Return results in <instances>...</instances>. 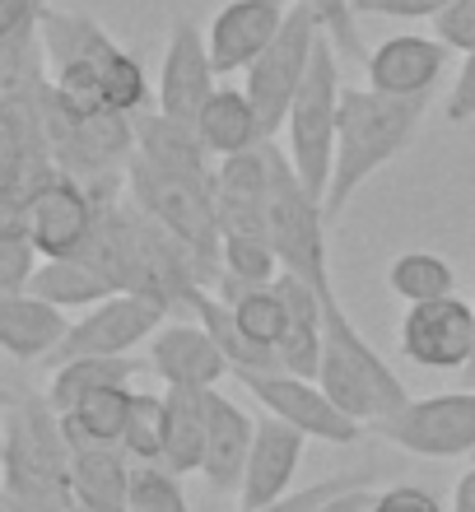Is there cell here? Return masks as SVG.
<instances>
[{
	"label": "cell",
	"mask_w": 475,
	"mask_h": 512,
	"mask_svg": "<svg viewBox=\"0 0 475 512\" xmlns=\"http://www.w3.org/2000/svg\"><path fill=\"white\" fill-rule=\"evenodd\" d=\"M233 378L266 405V415L285 419L308 438H322V443L336 447L364 438V424L345 415L317 378H299V373H285V368H275V373H233Z\"/></svg>",
	"instance_id": "9c48e42d"
},
{
	"label": "cell",
	"mask_w": 475,
	"mask_h": 512,
	"mask_svg": "<svg viewBox=\"0 0 475 512\" xmlns=\"http://www.w3.org/2000/svg\"><path fill=\"white\" fill-rule=\"evenodd\" d=\"M303 443H308V433H299L294 424H285V419H275V415L257 419L252 457H247L243 489H238L243 512L285 499L289 485H294V471H299V461H303Z\"/></svg>",
	"instance_id": "2e32d148"
},
{
	"label": "cell",
	"mask_w": 475,
	"mask_h": 512,
	"mask_svg": "<svg viewBox=\"0 0 475 512\" xmlns=\"http://www.w3.org/2000/svg\"><path fill=\"white\" fill-rule=\"evenodd\" d=\"M0 466H5V438H0Z\"/></svg>",
	"instance_id": "ee69618b"
},
{
	"label": "cell",
	"mask_w": 475,
	"mask_h": 512,
	"mask_svg": "<svg viewBox=\"0 0 475 512\" xmlns=\"http://www.w3.org/2000/svg\"><path fill=\"white\" fill-rule=\"evenodd\" d=\"M163 396H150V391H136L131 396V419H126L122 433V452L136 461H159L163 457Z\"/></svg>",
	"instance_id": "d6a6232c"
},
{
	"label": "cell",
	"mask_w": 475,
	"mask_h": 512,
	"mask_svg": "<svg viewBox=\"0 0 475 512\" xmlns=\"http://www.w3.org/2000/svg\"><path fill=\"white\" fill-rule=\"evenodd\" d=\"M98 210L103 205L89 196V187L56 168L33 191V205H28V238H33L38 256H75L89 243V233L98 224Z\"/></svg>",
	"instance_id": "7c38bea8"
},
{
	"label": "cell",
	"mask_w": 475,
	"mask_h": 512,
	"mask_svg": "<svg viewBox=\"0 0 475 512\" xmlns=\"http://www.w3.org/2000/svg\"><path fill=\"white\" fill-rule=\"evenodd\" d=\"M0 405H10V396H5V391H0Z\"/></svg>",
	"instance_id": "f6af8a7d"
},
{
	"label": "cell",
	"mask_w": 475,
	"mask_h": 512,
	"mask_svg": "<svg viewBox=\"0 0 475 512\" xmlns=\"http://www.w3.org/2000/svg\"><path fill=\"white\" fill-rule=\"evenodd\" d=\"M150 364L168 387H196V391L219 387V382L233 373L224 350L215 345V336H210L196 317H191V322H163L159 331H154Z\"/></svg>",
	"instance_id": "5bb4252c"
},
{
	"label": "cell",
	"mask_w": 475,
	"mask_h": 512,
	"mask_svg": "<svg viewBox=\"0 0 475 512\" xmlns=\"http://www.w3.org/2000/svg\"><path fill=\"white\" fill-rule=\"evenodd\" d=\"M126 512H191L187 494L177 485V475L159 461H140L131 466V485H126Z\"/></svg>",
	"instance_id": "4dcf8cb0"
},
{
	"label": "cell",
	"mask_w": 475,
	"mask_h": 512,
	"mask_svg": "<svg viewBox=\"0 0 475 512\" xmlns=\"http://www.w3.org/2000/svg\"><path fill=\"white\" fill-rule=\"evenodd\" d=\"M336 47L331 38L317 42L313 66L303 75L299 94L289 103L285 135H289V163L303 177V187L313 191L317 201L331 187V163H336V122H340V66H336Z\"/></svg>",
	"instance_id": "277c9868"
},
{
	"label": "cell",
	"mask_w": 475,
	"mask_h": 512,
	"mask_svg": "<svg viewBox=\"0 0 475 512\" xmlns=\"http://www.w3.org/2000/svg\"><path fill=\"white\" fill-rule=\"evenodd\" d=\"M140 373L136 354H84V359H66L52 368V387H47V405L56 415L75 410L80 396L98 387H131V378Z\"/></svg>",
	"instance_id": "d4e9b609"
},
{
	"label": "cell",
	"mask_w": 475,
	"mask_h": 512,
	"mask_svg": "<svg viewBox=\"0 0 475 512\" xmlns=\"http://www.w3.org/2000/svg\"><path fill=\"white\" fill-rule=\"evenodd\" d=\"M205 410H210V433H205L201 475L224 494H238L247 457H252V438H257V419L243 405H233L229 396H219V387L205 391Z\"/></svg>",
	"instance_id": "ac0fdd59"
},
{
	"label": "cell",
	"mask_w": 475,
	"mask_h": 512,
	"mask_svg": "<svg viewBox=\"0 0 475 512\" xmlns=\"http://www.w3.org/2000/svg\"><path fill=\"white\" fill-rule=\"evenodd\" d=\"M434 38L448 52H475V0H452L434 14Z\"/></svg>",
	"instance_id": "8d00e7d4"
},
{
	"label": "cell",
	"mask_w": 475,
	"mask_h": 512,
	"mask_svg": "<svg viewBox=\"0 0 475 512\" xmlns=\"http://www.w3.org/2000/svg\"><path fill=\"white\" fill-rule=\"evenodd\" d=\"M452 512H475V471H466L457 480V494H452Z\"/></svg>",
	"instance_id": "7bdbcfd3"
},
{
	"label": "cell",
	"mask_w": 475,
	"mask_h": 512,
	"mask_svg": "<svg viewBox=\"0 0 475 512\" xmlns=\"http://www.w3.org/2000/svg\"><path fill=\"white\" fill-rule=\"evenodd\" d=\"M131 387H98L75 401V410L61 415L66 438H89V443H117L122 447L126 419H131Z\"/></svg>",
	"instance_id": "83f0119b"
},
{
	"label": "cell",
	"mask_w": 475,
	"mask_h": 512,
	"mask_svg": "<svg viewBox=\"0 0 475 512\" xmlns=\"http://www.w3.org/2000/svg\"><path fill=\"white\" fill-rule=\"evenodd\" d=\"M163 317H168V303L154 294H108L103 303L84 308L80 322H70L66 340L52 350L47 364L56 368L84 354H131L159 331Z\"/></svg>",
	"instance_id": "ba28073f"
},
{
	"label": "cell",
	"mask_w": 475,
	"mask_h": 512,
	"mask_svg": "<svg viewBox=\"0 0 475 512\" xmlns=\"http://www.w3.org/2000/svg\"><path fill=\"white\" fill-rule=\"evenodd\" d=\"M215 61H210V42L201 38V28L191 19H173L168 28V52L159 66V112L173 122L196 126L205 103L219 89Z\"/></svg>",
	"instance_id": "8fae6325"
},
{
	"label": "cell",
	"mask_w": 475,
	"mask_h": 512,
	"mask_svg": "<svg viewBox=\"0 0 475 512\" xmlns=\"http://www.w3.org/2000/svg\"><path fill=\"white\" fill-rule=\"evenodd\" d=\"M368 512H443V503H438L429 489L396 485V489H382V494H373V508H368Z\"/></svg>",
	"instance_id": "f35d334b"
},
{
	"label": "cell",
	"mask_w": 475,
	"mask_h": 512,
	"mask_svg": "<svg viewBox=\"0 0 475 512\" xmlns=\"http://www.w3.org/2000/svg\"><path fill=\"white\" fill-rule=\"evenodd\" d=\"M364 66L368 89H378V94H434L443 80V66H448V47L438 38H424V33H401V38L382 42Z\"/></svg>",
	"instance_id": "e0dca14e"
},
{
	"label": "cell",
	"mask_w": 475,
	"mask_h": 512,
	"mask_svg": "<svg viewBox=\"0 0 475 512\" xmlns=\"http://www.w3.org/2000/svg\"><path fill=\"white\" fill-rule=\"evenodd\" d=\"M401 354L420 368H471L475 308L457 294L410 303L401 317Z\"/></svg>",
	"instance_id": "30bf717a"
},
{
	"label": "cell",
	"mask_w": 475,
	"mask_h": 512,
	"mask_svg": "<svg viewBox=\"0 0 475 512\" xmlns=\"http://www.w3.org/2000/svg\"><path fill=\"white\" fill-rule=\"evenodd\" d=\"M322 38H326L322 19H317L308 5H294L285 28L275 33V42L243 70L247 75L243 89H247V98H252V108H257L266 140L285 131L289 103L299 94V84H303V75H308V66H313V52Z\"/></svg>",
	"instance_id": "8992f818"
},
{
	"label": "cell",
	"mask_w": 475,
	"mask_h": 512,
	"mask_svg": "<svg viewBox=\"0 0 475 512\" xmlns=\"http://www.w3.org/2000/svg\"><path fill=\"white\" fill-rule=\"evenodd\" d=\"M294 5H308V10L322 19V33L331 38L340 56H359L368 61L364 47H359V28H354V0H294Z\"/></svg>",
	"instance_id": "836d02e7"
},
{
	"label": "cell",
	"mask_w": 475,
	"mask_h": 512,
	"mask_svg": "<svg viewBox=\"0 0 475 512\" xmlns=\"http://www.w3.org/2000/svg\"><path fill=\"white\" fill-rule=\"evenodd\" d=\"M266 163H271V196H266V238H271L280 270L299 275L326 294L336 289L331 284V252H326V219H322V201L303 187V177L294 173L285 149H275L266 140Z\"/></svg>",
	"instance_id": "3957f363"
},
{
	"label": "cell",
	"mask_w": 475,
	"mask_h": 512,
	"mask_svg": "<svg viewBox=\"0 0 475 512\" xmlns=\"http://www.w3.org/2000/svg\"><path fill=\"white\" fill-rule=\"evenodd\" d=\"M280 275V256L271 238H247V233H224L219 247V280L233 284H271Z\"/></svg>",
	"instance_id": "f546056e"
},
{
	"label": "cell",
	"mask_w": 475,
	"mask_h": 512,
	"mask_svg": "<svg viewBox=\"0 0 475 512\" xmlns=\"http://www.w3.org/2000/svg\"><path fill=\"white\" fill-rule=\"evenodd\" d=\"M70 443V489L84 512H126V466L117 443H89V438H66Z\"/></svg>",
	"instance_id": "44dd1931"
},
{
	"label": "cell",
	"mask_w": 475,
	"mask_h": 512,
	"mask_svg": "<svg viewBox=\"0 0 475 512\" xmlns=\"http://www.w3.org/2000/svg\"><path fill=\"white\" fill-rule=\"evenodd\" d=\"M266 196H271V163L266 140L247 154H229L215 168V210L224 233L266 238Z\"/></svg>",
	"instance_id": "9a60e30c"
},
{
	"label": "cell",
	"mask_w": 475,
	"mask_h": 512,
	"mask_svg": "<svg viewBox=\"0 0 475 512\" xmlns=\"http://www.w3.org/2000/svg\"><path fill=\"white\" fill-rule=\"evenodd\" d=\"M136 154L150 159L154 168L163 173H177V177H191V182H205L215 187V154L205 149L201 131L187 122H173L163 112H145L136 117Z\"/></svg>",
	"instance_id": "ffe728a7"
},
{
	"label": "cell",
	"mask_w": 475,
	"mask_h": 512,
	"mask_svg": "<svg viewBox=\"0 0 475 512\" xmlns=\"http://www.w3.org/2000/svg\"><path fill=\"white\" fill-rule=\"evenodd\" d=\"M317 382L359 424H378V419L410 405L406 382L396 378L387 359L359 336L350 312L340 308L336 289L322 294V368H317Z\"/></svg>",
	"instance_id": "7a4b0ae2"
},
{
	"label": "cell",
	"mask_w": 475,
	"mask_h": 512,
	"mask_svg": "<svg viewBox=\"0 0 475 512\" xmlns=\"http://www.w3.org/2000/svg\"><path fill=\"white\" fill-rule=\"evenodd\" d=\"M443 117H448V122H471L475 117V52H466L462 75L452 80V94H448V103H443Z\"/></svg>",
	"instance_id": "ab89813d"
},
{
	"label": "cell",
	"mask_w": 475,
	"mask_h": 512,
	"mask_svg": "<svg viewBox=\"0 0 475 512\" xmlns=\"http://www.w3.org/2000/svg\"><path fill=\"white\" fill-rule=\"evenodd\" d=\"M196 131H201L205 149H210L215 159L247 154V149H257L261 140H266L261 117H257V108H252L247 89H229V84H219L215 94H210V103H205Z\"/></svg>",
	"instance_id": "603a6c76"
},
{
	"label": "cell",
	"mask_w": 475,
	"mask_h": 512,
	"mask_svg": "<svg viewBox=\"0 0 475 512\" xmlns=\"http://www.w3.org/2000/svg\"><path fill=\"white\" fill-rule=\"evenodd\" d=\"M42 5H47V0H0V42L38 24Z\"/></svg>",
	"instance_id": "60d3db41"
},
{
	"label": "cell",
	"mask_w": 475,
	"mask_h": 512,
	"mask_svg": "<svg viewBox=\"0 0 475 512\" xmlns=\"http://www.w3.org/2000/svg\"><path fill=\"white\" fill-rule=\"evenodd\" d=\"M368 433L415 457H462L475 447V391H443V396L410 401L406 410L368 424Z\"/></svg>",
	"instance_id": "52a82bcc"
},
{
	"label": "cell",
	"mask_w": 475,
	"mask_h": 512,
	"mask_svg": "<svg viewBox=\"0 0 475 512\" xmlns=\"http://www.w3.org/2000/svg\"><path fill=\"white\" fill-rule=\"evenodd\" d=\"M103 98H108L112 112H126V117H136V112L150 108V84H145V66H140L131 52H117L103 61Z\"/></svg>",
	"instance_id": "1f68e13d"
},
{
	"label": "cell",
	"mask_w": 475,
	"mask_h": 512,
	"mask_svg": "<svg viewBox=\"0 0 475 512\" xmlns=\"http://www.w3.org/2000/svg\"><path fill=\"white\" fill-rule=\"evenodd\" d=\"M387 284H392L396 298L406 303H429V298H448L457 289V275L443 256L434 252H401L387 266Z\"/></svg>",
	"instance_id": "f1b7e54d"
},
{
	"label": "cell",
	"mask_w": 475,
	"mask_h": 512,
	"mask_svg": "<svg viewBox=\"0 0 475 512\" xmlns=\"http://www.w3.org/2000/svg\"><path fill=\"white\" fill-rule=\"evenodd\" d=\"M359 485H373V471H345V475H331V480H322V485L294 489V494H285V499L266 503V508H252V512H313L317 503L336 499V494H345V489H359Z\"/></svg>",
	"instance_id": "e575fe53"
},
{
	"label": "cell",
	"mask_w": 475,
	"mask_h": 512,
	"mask_svg": "<svg viewBox=\"0 0 475 512\" xmlns=\"http://www.w3.org/2000/svg\"><path fill=\"white\" fill-rule=\"evenodd\" d=\"M182 303H187L191 317H196V322L215 336V345L224 350V359H229L233 373H275V368H280V354L266 350V345H257V340L247 336L243 326L233 322L229 303H224V298H215L205 284H196Z\"/></svg>",
	"instance_id": "cb8c5ba5"
},
{
	"label": "cell",
	"mask_w": 475,
	"mask_h": 512,
	"mask_svg": "<svg viewBox=\"0 0 475 512\" xmlns=\"http://www.w3.org/2000/svg\"><path fill=\"white\" fill-rule=\"evenodd\" d=\"M163 457L173 475H191L205 466V433H210V410H205V391L196 387H168L163 391Z\"/></svg>",
	"instance_id": "7402d4cb"
},
{
	"label": "cell",
	"mask_w": 475,
	"mask_h": 512,
	"mask_svg": "<svg viewBox=\"0 0 475 512\" xmlns=\"http://www.w3.org/2000/svg\"><path fill=\"white\" fill-rule=\"evenodd\" d=\"M471 373H475V359H471Z\"/></svg>",
	"instance_id": "bcb514c9"
},
{
	"label": "cell",
	"mask_w": 475,
	"mask_h": 512,
	"mask_svg": "<svg viewBox=\"0 0 475 512\" xmlns=\"http://www.w3.org/2000/svg\"><path fill=\"white\" fill-rule=\"evenodd\" d=\"M219 298L229 303L233 322L243 326L257 345H266V350L280 345V336H285V326H289V308H285V298H280V289H275V280L271 284L219 280Z\"/></svg>",
	"instance_id": "4316f807"
},
{
	"label": "cell",
	"mask_w": 475,
	"mask_h": 512,
	"mask_svg": "<svg viewBox=\"0 0 475 512\" xmlns=\"http://www.w3.org/2000/svg\"><path fill=\"white\" fill-rule=\"evenodd\" d=\"M38 261L42 256H38V247H33V238L0 229V294H10V289H28Z\"/></svg>",
	"instance_id": "d590c367"
},
{
	"label": "cell",
	"mask_w": 475,
	"mask_h": 512,
	"mask_svg": "<svg viewBox=\"0 0 475 512\" xmlns=\"http://www.w3.org/2000/svg\"><path fill=\"white\" fill-rule=\"evenodd\" d=\"M289 10H294V0H229V5L215 14L210 33H205L219 80L252 66L275 42V33L285 28Z\"/></svg>",
	"instance_id": "4fadbf2b"
},
{
	"label": "cell",
	"mask_w": 475,
	"mask_h": 512,
	"mask_svg": "<svg viewBox=\"0 0 475 512\" xmlns=\"http://www.w3.org/2000/svg\"><path fill=\"white\" fill-rule=\"evenodd\" d=\"M126 187H131V205L140 215H150L154 224L182 238L191 252L201 256L205 266L215 270L219 284V247H224V229H219V210H215V187L191 182V177L163 173L150 159H131L126 168Z\"/></svg>",
	"instance_id": "5b68a950"
},
{
	"label": "cell",
	"mask_w": 475,
	"mask_h": 512,
	"mask_svg": "<svg viewBox=\"0 0 475 512\" xmlns=\"http://www.w3.org/2000/svg\"><path fill=\"white\" fill-rule=\"evenodd\" d=\"M452 0H354V14H378V19H434Z\"/></svg>",
	"instance_id": "74e56055"
},
{
	"label": "cell",
	"mask_w": 475,
	"mask_h": 512,
	"mask_svg": "<svg viewBox=\"0 0 475 512\" xmlns=\"http://www.w3.org/2000/svg\"><path fill=\"white\" fill-rule=\"evenodd\" d=\"M28 289L47 303H56L61 312H75V308H94L103 298L112 294L108 280L98 275L94 266H84L80 256H42L38 270H33V280Z\"/></svg>",
	"instance_id": "484cf974"
},
{
	"label": "cell",
	"mask_w": 475,
	"mask_h": 512,
	"mask_svg": "<svg viewBox=\"0 0 475 512\" xmlns=\"http://www.w3.org/2000/svg\"><path fill=\"white\" fill-rule=\"evenodd\" d=\"M70 317L56 303L38 298L33 289H10L0 294V350L33 364V359H52V350L66 340Z\"/></svg>",
	"instance_id": "d6986e66"
},
{
	"label": "cell",
	"mask_w": 475,
	"mask_h": 512,
	"mask_svg": "<svg viewBox=\"0 0 475 512\" xmlns=\"http://www.w3.org/2000/svg\"><path fill=\"white\" fill-rule=\"evenodd\" d=\"M368 508H373V489L359 485V489H345V494H336V499L317 503L313 512H368Z\"/></svg>",
	"instance_id": "b9f144b4"
},
{
	"label": "cell",
	"mask_w": 475,
	"mask_h": 512,
	"mask_svg": "<svg viewBox=\"0 0 475 512\" xmlns=\"http://www.w3.org/2000/svg\"><path fill=\"white\" fill-rule=\"evenodd\" d=\"M429 103H434V94L401 98V94H378V89H345L340 94L336 163H331V187L322 196L326 229H336V219L345 215L354 191L415 140Z\"/></svg>",
	"instance_id": "6da1fadb"
}]
</instances>
